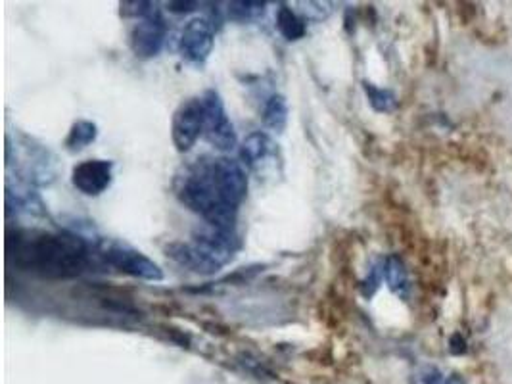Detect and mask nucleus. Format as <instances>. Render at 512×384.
Returning a JSON list of instances; mask_svg holds the SVG:
<instances>
[{
  "instance_id": "obj_1",
  "label": "nucleus",
  "mask_w": 512,
  "mask_h": 384,
  "mask_svg": "<svg viewBox=\"0 0 512 384\" xmlns=\"http://www.w3.org/2000/svg\"><path fill=\"white\" fill-rule=\"evenodd\" d=\"M248 192L244 168L227 156H202L175 179L177 198L211 227L234 229Z\"/></svg>"
},
{
  "instance_id": "obj_2",
  "label": "nucleus",
  "mask_w": 512,
  "mask_h": 384,
  "mask_svg": "<svg viewBox=\"0 0 512 384\" xmlns=\"http://www.w3.org/2000/svg\"><path fill=\"white\" fill-rule=\"evenodd\" d=\"M6 250L18 269L47 279H73L89 265V244L75 233L14 231Z\"/></svg>"
},
{
  "instance_id": "obj_3",
  "label": "nucleus",
  "mask_w": 512,
  "mask_h": 384,
  "mask_svg": "<svg viewBox=\"0 0 512 384\" xmlns=\"http://www.w3.org/2000/svg\"><path fill=\"white\" fill-rule=\"evenodd\" d=\"M240 250L236 231L204 227L192 235L190 242H173L165 248L167 256L183 267L200 275H213L231 264Z\"/></svg>"
},
{
  "instance_id": "obj_4",
  "label": "nucleus",
  "mask_w": 512,
  "mask_h": 384,
  "mask_svg": "<svg viewBox=\"0 0 512 384\" xmlns=\"http://www.w3.org/2000/svg\"><path fill=\"white\" fill-rule=\"evenodd\" d=\"M100 256L106 260V264L116 267L117 271L131 275L135 279H142V281H162L163 279L160 265L127 244L104 242L100 248Z\"/></svg>"
},
{
  "instance_id": "obj_5",
  "label": "nucleus",
  "mask_w": 512,
  "mask_h": 384,
  "mask_svg": "<svg viewBox=\"0 0 512 384\" xmlns=\"http://www.w3.org/2000/svg\"><path fill=\"white\" fill-rule=\"evenodd\" d=\"M204 104V139L221 152H229L236 146V131L229 118L223 98L217 91H206L202 95Z\"/></svg>"
},
{
  "instance_id": "obj_6",
  "label": "nucleus",
  "mask_w": 512,
  "mask_h": 384,
  "mask_svg": "<svg viewBox=\"0 0 512 384\" xmlns=\"http://www.w3.org/2000/svg\"><path fill=\"white\" fill-rule=\"evenodd\" d=\"M200 137H204L202 96L181 102L171 118V139L179 152H188Z\"/></svg>"
},
{
  "instance_id": "obj_7",
  "label": "nucleus",
  "mask_w": 512,
  "mask_h": 384,
  "mask_svg": "<svg viewBox=\"0 0 512 384\" xmlns=\"http://www.w3.org/2000/svg\"><path fill=\"white\" fill-rule=\"evenodd\" d=\"M242 164L257 177H271L277 175L280 168L279 144L275 143L267 133L256 131L244 139L240 146Z\"/></svg>"
},
{
  "instance_id": "obj_8",
  "label": "nucleus",
  "mask_w": 512,
  "mask_h": 384,
  "mask_svg": "<svg viewBox=\"0 0 512 384\" xmlns=\"http://www.w3.org/2000/svg\"><path fill=\"white\" fill-rule=\"evenodd\" d=\"M213 41H215V35H213V24L210 20L194 18L183 29V35L179 41L181 56L187 60L188 64L202 68L210 58Z\"/></svg>"
},
{
  "instance_id": "obj_9",
  "label": "nucleus",
  "mask_w": 512,
  "mask_h": 384,
  "mask_svg": "<svg viewBox=\"0 0 512 384\" xmlns=\"http://www.w3.org/2000/svg\"><path fill=\"white\" fill-rule=\"evenodd\" d=\"M114 179V162L110 160H87L77 164L71 171L73 187L87 196H98L110 189Z\"/></svg>"
},
{
  "instance_id": "obj_10",
  "label": "nucleus",
  "mask_w": 512,
  "mask_h": 384,
  "mask_svg": "<svg viewBox=\"0 0 512 384\" xmlns=\"http://www.w3.org/2000/svg\"><path fill=\"white\" fill-rule=\"evenodd\" d=\"M165 35H167V25H165L160 10L139 20V24L135 25V29L131 33V48H133L135 56L146 60V58H154L156 54H160L163 43H165Z\"/></svg>"
},
{
  "instance_id": "obj_11",
  "label": "nucleus",
  "mask_w": 512,
  "mask_h": 384,
  "mask_svg": "<svg viewBox=\"0 0 512 384\" xmlns=\"http://www.w3.org/2000/svg\"><path fill=\"white\" fill-rule=\"evenodd\" d=\"M384 279H386L390 290L397 294L399 298H407L409 296V288H411V285H409V275H407L405 265L397 256H390L384 262Z\"/></svg>"
},
{
  "instance_id": "obj_12",
  "label": "nucleus",
  "mask_w": 512,
  "mask_h": 384,
  "mask_svg": "<svg viewBox=\"0 0 512 384\" xmlns=\"http://www.w3.org/2000/svg\"><path fill=\"white\" fill-rule=\"evenodd\" d=\"M263 123L277 133L284 131V127L288 123V104H286L284 96L271 95L267 98V102L263 106Z\"/></svg>"
},
{
  "instance_id": "obj_13",
  "label": "nucleus",
  "mask_w": 512,
  "mask_h": 384,
  "mask_svg": "<svg viewBox=\"0 0 512 384\" xmlns=\"http://www.w3.org/2000/svg\"><path fill=\"white\" fill-rule=\"evenodd\" d=\"M277 29L288 41H298L305 35V22L288 6H280L277 12Z\"/></svg>"
},
{
  "instance_id": "obj_14",
  "label": "nucleus",
  "mask_w": 512,
  "mask_h": 384,
  "mask_svg": "<svg viewBox=\"0 0 512 384\" xmlns=\"http://www.w3.org/2000/svg\"><path fill=\"white\" fill-rule=\"evenodd\" d=\"M98 137V127L93 121L81 120L71 125L70 135L66 139V146L70 152H81L89 144L94 143Z\"/></svg>"
},
{
  "instance_id": "obj_15",
  "label": "nucleus",
  "mask_w": 512,
  "mask_h": 384,
  "mask_svg": "<svg viewBox=\"0 0 512 384\" xmlns=\"http://www.w3.org/2000/svg\"><path fill=\"white\" fill-rule=\"evenodd\" d=\"M363 87H365V93L369 96V102H371V106H373L376 112L390 114V112L396 110V95L392 91L380 89V87H376L373 83H367V81H365Z\"/></svg>"
},
{
  "instance_id": "obj_16",
  "label": "nucleus",
  "mask_w": 512,
  "mask_h": 384,
  "mask_svg": "<svg viewBox=\"0 0 512 384\" xmlns=\"http://www.w3.org/2000/svg\"><path fill=\"white\" fill-rule=\"evenodd\" d=\"M229 18L234 22H252L259 18L265 12V2H252V0H242V2H229Z\"/></svg>"
},
{
  "instance_id": "obj_17",
  "label": "nucleus",
  "mask_w": 512,
  "mask_h": 384,
  "mask_svg": "<svg viewBox=\"0 0 512 384\" xmlns=\"http://www.w3.org/2000/svg\"><path fill=\"white\" fill-rule=\"evenodd\" d=\"M382 277H384V264L374 265L373 269L369 271V277H367V279H365V283L361 285V288H363V294H365L367 298H371L374 292L378 290Z\"/></svg>"
},
{
  "instance_id": "obj_18",
  "label": "nucleus",
  "mask_w": 512,
  "mask_h": 384,
  "mask_svg": "<svg viewBox=\"0 0 512 384\" xmlns=\"http://www.w3.org/2000/svg\"><path fill=\"white\" fill-rule=\"evenodd\" d=\"M167 6L171 12H190V10H194L192 6H198V4L196 2H169Z\"/></svg>"
},
{
  "instance_id": "obj_19",
  "label": "nucleus",
  "mask_w": 512,
  "mask_h": 384,
  "mask_svg": "<svg viewBox=\"0 0 512 384\" xmlns=\"http://www.w3.org/2000/svg\"><path fill=\"white\" fill-rule=\"evenodd\" d=\"M451 350H453V354H463L466 350L465 340L461 338V335H455L451 338Z\"/></svg>"
}]
</instances>
